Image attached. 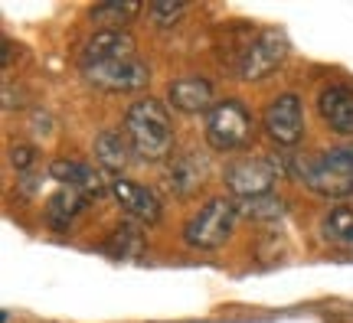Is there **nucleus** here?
I'll list each match as a JSON object with an SVG mask.
<instances>
[{"mask_svg": "<svg viewBox=\"0 0 353 323\" xmlns=\"http://www.w3.org/2000/svg\"><path fill=\"white\" fill-rule=\"evenodd\" d=\"M125 137L138 163L148 167H167V160L176 154V131L174 114L161 98H138L125 112Z\"/></svg>", "mask_w": 353, "mask_h": 323, "instance_id": "obj_1", "label": "nucleus"}, {"mask_svg": "<svg viewBox=\"0 0 353 323\" xmlns=\"http://www.w3.org/2000/svg\"><path fill=\"white\" fill-rule=\"evenodd\" d=\"M291 180H298L307 193L321 199H343L353 196V144L327 147L317 154L291 157Z\"/></svg>", "mask_w": 353, "mask_h": 323, "instance_id": "obj_2", "label": "nucleus"}, {"mask_svg": "<svg viewBox=\"0 0 353 323\" xmlns=\"http://www.w3.org/2000/svg\"><path fill=\"white\" fill-rule=\"evenodd\" d=\"M203 137L213 154H242L255 140V114L242 98H219L203 118Z\"/></svg>", "mask_w": 353, "mask_h": 323, "instance_id": "obj_3", "label": "nucleus"}, {"mask_svg": "<svg viewBox=\"0 0 353 323\" xmlns=\"http://www.w3.org/2000/svg\"><path fill=\"white\" fill-rule=\"evenodd\" d=\"M236 222H239V202L232 196H213L187 216L180 238L190 251H216L232 238Z\"/></svg>", "mask_w": 353, "mask_h": 323, "instance_id": "obj_4", "label": "nucleus"}, {"mask_svg": "<svg viewBox=\"0 0 353 323\" xmlns=\"http://www.w3.org/2000/svg\"><path fill=\"white\" fill-rule=\"evenodd\" d=\"M291 176V157L278 160V154H245L226 163L223 170V183H226L229 196L236 199H252L275 193L278 180Z\"/></svg>", "mask_w": 353, "mask_h": 323, "instance_id": "obj_5", "label": "nucleus"}, {"mask_svg": "<svg viewBox=\"0 0 353 323\" xmlns=\"http://www.w3.org/2000/svg\"><path fill=\"white\" fill-rule=\"evenodd\" d=\"M288 52V37L278 26H265L249 43H242L239 56H236V75L242 82H265L268 75L285 65Z\"/></svg>", "mask_w": 353, "mask_h": 323, "instance_id": "obj_6", "label": "nucleus"}, {"mask_svg": "<svg viewBox=\"0 0 353 323\" xmlns=\"http://www.w3.org/2000/svg\"><path fill=\"white\" fill-rule=\"evenodd\" d=\"M262 134L278 150H291L304 140V101L298 92H281L265 105Z\"/></svg>", "mask_w": 353, "mask_h": 323, "instance_id": "obj_7", "label": "nucleus"}, {"mask_svg": "<svg viewBox=\"0 0 353 323\" xmlns=\"http://www.w3.org/2000/svg\"><path fill=\"white\" fill-rule=\"evenodd\" d=\"M79 72L92 88L108 92V95H134V92H144L148 82H151V65L141 56L114 59V63L101 65H79Z\"/></svg>", "mask_w": 353, "mask_h": 323, "instance_id": "obj_8", "label": "nucleus"}, {"mask_svg": "<svg viewBox=\"0 0 353 323\" xmlns=\"http://www.w3.org/2000/svg\"><path fill=\"white\" fill-rule=\"evenodd\" d=\"M108 196L118 202V209L125 212L128 222L141 225V229H151L164 219V202L157 196L154 187H144L131 176H112L108 183Z\"/></svg>", "mask_w": 353, "mask_h": 323, "instance_id": "obj_9", "label": "nucleus"}, {"mask_svg": "<svg viewBox=\"0 0 353 323\" xmlns=\"http://www.w3.org/2000/svg\"><path fill=\"white\" fill-rule=\"evenodd\" d=\"M213 176V160L206 150H196V147H187L174 154L164 167V187L167 193H174L176 199H193L200 189H206Z\"/></svg>", "mask_w": 353, "mask_h": 323, "instance_id": "obj_10", "label": "nucleus"}, {"mask_svg": "<svg viewBox=\"0 0 353 323\" xmlns=\"http://www.w3.org/2000/svg\"><path fill=\"white\" fill-rule=\"evenodd\" d=\"M46 174L59 183V187H69L76 189L79 196H85L88 202H95L108 193V183L112 180H105L101 176V167L99 163H88L82 157H56V160L46 167Z\"/></svg>", "mask_w": 353, "mask_h": 323, "instance_id": "obj_11", "label": "nucleus"}, {"mask_svg": "<svg viewBox=\"0 0 353 323\" xmlns=\"http://www.w3.org/2000/svg\"><path fill=\"white\" fill-rule=\"evenodd\" d=\"M216 85L200 72L176 75L167 85V108L176 114H210V108L216 105Z\"/></svg>", "mask_w": 353, "mask_h": 323, "instance_id": "obj_12", "label": "nucleus"}, {"mask_svg": "<svg viewBox=\"0 0 353 323\" xmlns=\"http://www.w3.org/2000/svg\"><path fill=\"white\" fill-rule=\"evenodd\" d=\"M131 56H138V43L131 30H92L79 50V65H101L114 59H131Z\"/></svg>", "mask_w": 353, "mask_h": 323, "instance_id": "obj_13", "label": "nucleus"}, {"mask_svg": "<svg viewBox=\"0 0 353 323\" xmlns=\"http://www.w3.org/2000/svg\"><path fill=\"white\" fill-rule=\"evenodd\" d=\"M317 114L337 137H353V85L330 82L317 95Z\"/></svg>", "mask_w": 353, "mask_h": 323, "instance_id": "obj_14", "label": "nucleus"}, {"mask_svg": "<svg viewBox=\"0 0 353 323\" xmlns=\"http://www.w3.org/2000/svg\"><path fill=\"white\" fill-rule=\"evenodd\" d=\"M92 157L101 170H108L112 176H125V170L131 163H138L134 150L128 144L125 131H114V127H101L95 140H92Z\"/></svg>", "mask_w": 353, "mask_h": 323, "instance_id": "obj_15", "label": "nucleus"}, {"mask_svg": "<svg viewBox=\"0 0 353 323\" xmlns=\"http://www.w3.org/2000/svg\"><path fill=\"white\" fill-rule=\"evenodd\" d=\"M88 199L79 196L76 189L69 187H56L52 189V196L43 202V222L50 225L52 232H69L72 225H76V219L85 212Z\"/></svg>", "mask_w": 353, "mask_h": 323, "instance_id": "obj_16", "label": "nucleus"}, {"mask_svg": "<svg viewBox=\"0 0 353 323\" xmlns=\"http://www.w3.org/2000/svg\"><path fill=\"white\" fill-rule=\"evenodd\" d=\"M317 236L324 238V245L341 251H353V206H330L321 222H317Z\"/></svg>", "mask_w": 353, "mask_h": 323, "instance_id": "obj_17", "label": "nucleus"}, {"mask_svg": "<svg viewBox=\"0 0 353 323\" xmlns=\"http://www.w3.org/2000/svg\"><path fill=\"white\" fill-rule=\"evenodd\" d=\"M105 251L112 258H121V261H131V258H141L148 251V238H144V229L134 222H121L112 229V236L105 238Z\"/></svg>", "mask_w": 353, "mask_h": 323, "instance_id": "obj_18", "label": "nucleus"}, {"mask_svg": "<svg viewBox=\"0 0 353 323\" xmlns=\"http://www.w3.org/2000/svg\"><path fill=\"white\" fill-rule=\"evenodd\" d=\"M144 7L141 3H121V0H108V3H95L88 10V20L99 26V30H128V26L138 20Z\"/></svg>", "mask_w": 353, "mask_h": 323, "instance_id": "obj_19", "label": "nucleus"}, {"mask_svg": "<svg viewBox=\"0 0 353 323\" xmlns=\"http://www.w3.org/2000/svg\"><path fill=\"white\" fill-rule=\"evenodd\" d=\"M288 212V199L281 193H265V196L239 199V216L252 219V222H278Z\"/></svg>", "mask_w": 353, "mask_h": 323, "instance_id": "obj_20", "label": "nucleus"}, {"mask_svg": "<svg viewBox=\"0 0 353 323\" xmlns=\"http://www.w3.org/2000/svg\"><path fill=\"white\" fill-rule=\"evenodd\" d=\"M7 163H10L17 176H30V174H39V150L33 144H13L7 150Z\"/></svg>", "mask_w": 353, "mask_h": 323, "instance_id": "obj_21", "label": "nucleus"}, {"mask_svg": "<svg viewBox=\"0 0 353 323\" xmlns=\"http://www.w3.org/2000/svg\"><path fill=\"white\" fill-rule=\"evenodd\" d=\"M187 13V3H174V0H157L148 7V20H151L157 30H170V26L180 23V17Z\"/></svg>", "mask_w": 353, "mask_h": 323, "instance_id": "obj_22", "label": "nucleus"}]
</instances>
